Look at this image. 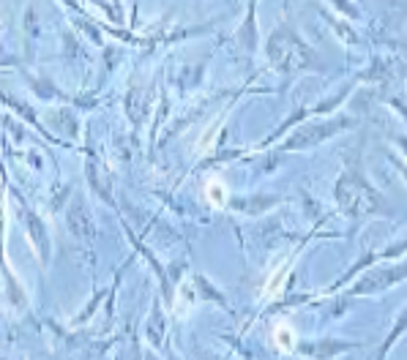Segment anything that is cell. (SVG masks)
<instances>
[{
  "label": "cell",
  "mask_w": 407,
  "mask_h": 360,
  "mask_svg": "<svg viewBox=\"0 0 407 360\" xmlns=\"http://www.w3.org/2000/svg\"><path fill=\"white\" fill-rule=\"evenodd\" d=\"M148 338H151V344L154 347H158L161 344V338H164V319H161V314H158V309H154V314H151V319H148Z\"/></svg>",
  "instance_id": "obj_8"
},
{
  "label": "cell",
  "mask_w": 407,
  "mask_h": 360,
  "mask_svg": "<svg viewBox=\"0 0 407 360\" xmlns=\"http://www.w3.org/2000/svg\"><path fill=\"white\" fill-rule=\"evenodd\" d=\"M407 278V265L402 268H377V270H369L366 276H363L361 281L353 287V292L356 295H366V292H380V290H388L391 284H396V281H402Z\"/></svg>",
  "instance_id": "obj_3"
},
{
  "label": "cell",
  "mask_w": 407,
  "mask_h": 360,
  "mask_svg": "<svg viewBox=\"0 0 407 360\" xmlns=\"http://www.w3.org/2000/svg\"><path fill=\"white\" fill-rule=\"evenodd\" d=\"M342 126H347L344 120L339 123H323V126H312V129H306V131H298V134L284 145L287 150H298V148H306V145H312V142H320V139H325L328 134H334V131H339Z\"/></svg>",
  "instance_id": "obj_4"
},
{
  "label": "cell",
  "mask_w": 407,
  "mask_h": 360,
  "mask_svg": "<svg viewBox=\"0 0 407 360\" xmlns=\"http://www.w3.org/2000/svg\"><path fill=\"white\" fill-rule=\"evenodd\" d=\"M0 360H3V358H0Z\"/></svg>",
  "instance_id": "obj_11"
},
{
  "label": "cell",
  "mask_w": 407,
  "mask_h": 360,
  "mask_svg": "<svg viewBox=\"0 0 407 360\" xmlns=\"http://www.w3.org/2000/svg\"><path fill=\"white\" fill-rule=\"evenodd\" d=\"M353 344H337V341H320V344H306V347H301V352H306V355H312V358H331V355H337L342 349H350Z\"/></svg>",
  "instance_id": "obj_7"
},
{
  "label": "cell",
  "mask_w": 407,
  "mask_h": 360,
  "mask_svg": "<svg viewBox=\"0 0 407 360\" xmlns=\"http://www.w3.org/2000/svg\"><path fill=\"white\" fill-rule=\"evenodd\" d=\"M407 328V311H405V316H399V322L394 325V330H391V336H388V341H385V347H383V352H388V347L396 341V338L402 336V330Z\"/></svg>",
  "instance_id": "obj_9"
},
{
  "label": "cell",
  "mask_w": 407,
  "mask_h": 360,
  "mask_svg": "<svg viewBox=\"0 0 407 360\" xmlns=\"http://www.w3.org/2000/svg\"><path fill=\"white\" fill-rule=\"evenodd\" d=\"M27 232H30V238L36 240V248H39L42 262H46V257H49V238H46V229H44V224L39 221L36 213H27Z\"/></svg>",
  "instance_id": "obj_5"
},
{
  "label": "cell",
  "mask_w": 407,
  "mask_h": 360,
  "mask_svg": "<svg viewBox=\"0 0 407 360\" xmlns=\"http://www.w3.org/2000/svg\"><path fill=\"white\" fill-rule=\"evenodd\" d=\"M145 360H158V358L154 355V352H148V358H145Z\"/></svg>",
  "instance_id": "obj_10"
},
{
  "label": "cell",
  "mask_w": 407,
  "mask_h": 360,
  "mask_svg": "<svg viewBox=\"0 0 407 360\" xmlns=\"http://www.w3.org/2000/svg\"><path fill=\"white\" fill-rule=\"evenodd\" d=\"M337 200H339L342 210H344V213H353V216L369 213V210H375L377 205L383 202V200L366 186V180L356 178V175H342V180L337 183Z\"/></svg>",
  "instance_id": "obj_1"
},
{
  "label": "cell",
  "mask_w": 407,
  "mask_h": 360,
  "mask_svg": "<svg viewBox=\"0 0 407 360\" xmlns=\"http://www.w3.org/2000/svg\"><path fill=\"white\" fill-rule=\"evenodd\" d=\"M306 46L298 41V36L290 33L287 27L276 30L268 44V55L279 68H298L301 63H306Z\"/></svg>",
  "instance_id": "obj_2"
},
{
  "label": "cell",
  "mask_w": 407,
  "mask_h": 360,
  "mask_svg": "<svg viewBox=\"0 0 407 360\" xmlns=\"http://www.w3.org/2000/svg\"><path fill=\"white\" fill-rule=\"evenodd\" d=\"M68 226H71V232L80 235V238H91L93 235L91 216H88V210H85L82 205H74V207H71V213H68Z\"/></svg>",
  "instance_id": "obj_6"
}]
</instances>
